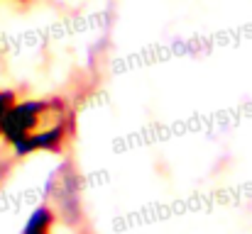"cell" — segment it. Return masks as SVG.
Returning <instances> with one entry per match:
<instances>
[{"instance_id":"1","label":"cell","mask_w":252,"mask_h":234,"mask_svg":"<svg viewBox=\"0 0 252 234\" xmlns=\"http://www.w3.org/2000/svg\"><path fill=\"white\" fill-rule=\"evenodd\" d=\"M47 103L42 100H25V103H12L0 122V137L7 144H17L20 139H25L30 132H34L44 117Z\"/></svg>"},{"instance_id":"2","label":"cell","mask_w":252,"mask_h":234,"mask_svg":"<svg viewBox=\"0 0 252 234\" xmlns=\"http://www.w3.org/2000/svg\"><path fill=\"white\" fill-rule=\"evenodd\" d=\"M52 225H54V210L47 208V205H42V208H37V210L30 215V220H27V225H25V232L27 234L47 232Z\"/></svg>"},{"instance_id":"3","label":"cell","mask_w":252,"mask_h":234,"mask_svg":"<svg viewBox=\"0 0 252 234\" xmlns=\"http://www.w3.org/2000/svg\"><path fill=\"white\" fill-rule=\"evenodd\" d=\"M15 103V93L12 90H0V122H2V117H5V112H7V107Z\"/></svg>"}]
</instances>
